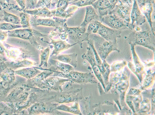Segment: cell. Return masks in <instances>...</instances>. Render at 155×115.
Here are the masks:
<instances>
[{
    "label": "cell",
    "mask_w": 155,
    "mask_h": 115,
    "mask_svg": "<svg viewBox=\"0 0 155 115\" xmlns=\"http://www.w3.org/2000/svg\"><path fill=\"white\" fill-rule=\"evenodd\" d=\"M130 33L125 36V40L131 44L143 46L155 51V34L149 24L145 22L141 26L134 25Z\"/></svg>",
    "instance_id": "obj_1"
},
{
    "label": "cell",
    "mask_w": 155,
    "mask_h": 115,
    "mask_svg": "<svg viewBox=\"0 0 155 115\" xmlns=\"http://www.w3.org/2000/svg\"><path fill=\"white\" fill-rule=\"evenodd\" d=\"M7 32L8 37L17 38L22 40H28L30 42L32 45L40 51L44 49V47L39 43L38 41L48 43L45 40V38L48 37V36L41 33L40 32L31 28L16 29Z\"/></svg>",
    "instance_id": "obj_2"
},
{
    "label": "cell",
    "mask_w": 155,
    "mask_h": 115,
    "mask_svg": "<svg viewBox=\"0 0 155 115\" xmlns=\"http://www.w3.org/2000/svg\"><path fill=\"white\" fill-rule=\"evenodd\" d=\"M122 31L108 27L98 20L91 22L87 28V32L89 36L97 34L106 40L114 43H117V39L121 37Z\"/></svg>",
    "instance_id": "obj_3"
},
{
    "label": "cell",
    "mask_w": 155,
    "mask_h": 115,
    "mask_svg": "<svg viewBox=\"0 0 155 115\" xmlns=\"http://www.w3.org/2000/svg\"><path fill=\"white\" fill-rule=\"evenodd\" d=\"M89 38L92 40L96 51L103 61L106 60L107 58L112 52H120L117 43L108 41L97 34H90Z\"/></svg>",
    "instance_id": "obj_4"
},
{
    "label": "cell",
    "mask_w": 155,
    "mask_h": 115,
    "mask_svg": "<svg viewBox=\"0 0 155 115\" xmlns=\"http://www.w3.org/2000/svg\"><path fill=\"white\" fill-rule=\"evenodd\" d=\"M55 29L58 35L62 32H66L68 35V38L78 44L81 49L83 48V42L87 41L89 36L87 33V28L81 26L69 27L66 23L63 26L55 27Z\"/></svg>",
    "instance_id": "obj_5"
},
{
    "label": "cell",
    "mask_w": 155,
    "mask_h": 115,
    "mask_svg": "<svg viewBox=\"0 0 155 115\" xmlns=\"http://www.w3.org/2000/svg\"><path fill=\"white\" fill-rule=\"evenodd\" d=\"M53 76L65 78L72 83L80 84H97L98 83L95 75L91 73H82L74 70L67 74L58 71H54Z\"/></svg>",
    "instance_id": "obj_6"
},
{
    "label": "cell",
    "mask_w": 155,
    "mask_h": 115,
    "mask_svg": "<svg viewBox=\"0 0 155 115\" xmlns=\"http://www.w3.org/2000/svg\"><path fill=\"white\" fill-rule=\"evenodd\" d=\"M69 81L65 78L51 76L41 82L31 85L27 84L32 87L39 89L57 91L60 92H62L63 87L65 84Z\"/></svg>",
    "instance_id": "obj_7"
},
{
    "label": "cell",
    "mask_w": 155,
    "mask_h": 115,
    "mask_svg": "<svg viewBox=\"0 0 155 115\" xmlns=\"http://www.w3.org/2000/svg\"><path fill=\"white\" fill-rule=\"evenodd\" d=\"M130 72L127 68L125 67L122 71V75L117 82L114 84L110 89L112 94H119L120 103L122 106H125V95L129 85Z\"/></svg>",
    "instance_id": "obj_8"
},
{
    "label": "cell",
    "mask_w": 155,
    "mask_h": 115,
    "mask_svg": "<svg viewBox=\"0 0 155 115\" xmlns=\"http://www.w3.org/2000/svg\"><path fill=\"white\" fill-rule=\"evenodd\" d=\"M58 103L51 102H35L26 109L28 114L40 115L48 113L54 115H61L62 113L56 109Z\"/></svg>",
    "instance_id": "obj_9"
},
{
    "label": "cell",
    "mask_w": 155,
    "mask_h": 115,
    "mask_svg": "<svg viewBox=\"0 0 155 115\" xmlns=\"http://www.w3.org/2000/svg\"><path fill=\"white\" fill-rule=\"evenodd\" d=\"M133 5V0H124V2L121 1L114 7L112 12L123 21L128 29L130 24V14Z\"/></svg>",
    "instance_id": "obj_10"
},
{
    "label": "cell",
    "mask_w": 155,
    "mask_h": 115,
    "mask_svg": "<svg viewBox=\"0 0 155 115\" xmlns=\"http://www.w3.org/2000/svg\"><path fill=\"white\" fill-rule=\"evenodd\" d=\"M130 45L133 56V63L128 61V67L130 70L137 76L141 83L144 77V75L146 74L145 67L135 51L134 45L131 44Z\"/></svg>",
    "instance_id": "obj_11"
},
{
    "label": "cell",
    "mask_w": 155,
    "mask_h": 115,
    "mask_svg": "<svg viewBox=\"0 0 155 115\" xmlns=\"http://www.w3.org/2000/svg\"><path fill=\"white\" fill-rule=\"evenodd\" d=\"M4 45L6 48V57L12 61H20L31 57L30 53L26 49L15 47L5 43Z\"/></svg>",
    "instance_id": "obj_12"
},
{
    "label": "cell",
    "mask_w": 155,
    "mask_h": 115,
    "mask_svg": "<svg viewBox=\"0 0 155 115\" xmlns=\"http://www.w3.org/2000/svg\"><path fill=\"white\" fill-rule=\"evenodd\" d=\"M136 1L141 12L146 17L152 32L155 34V29L153 26L154 22L152 20V14L155 7V0H136Z\"/></svg>",
    "instance_id": "obj_13"
},
{
    "label": "cell",
    "mask_w": 155,
    "mask_h": 115,
    "mask_svg": "<svg viewBox=\"0 0 155 115\" xmlns=\"http://www.w3.org/2000/svg\"><path fill=\"white\" fill-rule=\"evenodd\" d=\"M66 91H62L58 97L56 98V102L59 104L74 102L78 101L79 99H82V89H72L65 90Z\"/></svg>",
    "instance_id": "obj_14"
},
{
    "label": "cell",
    "mask_w": 155,
    "mask_h": 115,
    "mask_svg": "<svg viewBox=\"0 0 155 115\" xmlns=\"http://www.w3.org/2000/svg\"><path fill=\"white\" fill-rule=\"evenodd\" d=\"M87 50L86 53L83 54L81 57L83 59L87 60L91 64V68L92 69L93 72L95 74V76L96 77L97 79L101 83L103 87L105 89V85L102 75H101L99 68L97 65L96 61L95 54H94L92 49L90 46L88 45V47L87 48Z\"/></svg>",
    "instance_id": "obj_15"
},
{
    "label": "cell",
    "mask_w": 155,
    "mask_h": 115,
    "mask_svg": "<svg viewBox=\"0 0 155 115\" xmlns=\"http://www.w3.org/2000/svg\"><path fill=\"white\" fill-rule=\"evenodd\" d=\"M101 17L100 22L101 23L107 25L112 29L122 30L128 29L123 21L112 12Z\"/></svg>",
    "instance_id": "obj_16"
},
{
    "label": "cell",
    "mask_w": 155,
    "mask_h": 115,
    "mask_svg": "<svg viewBox=\"0 0 155 115\" xmlns=\"http://www.w3.org/2000/svg\"><path fill=\"white\" fill-rule=\"evenodd\" d=\"M130 24L129 28L130 30H131L134 25L140 26L146 22V18L141 12L136 0H133V5L130 14Z\"/></svg>",
    "instance_id": "obj_17"
},
{
    "label": "cell",
    "mask_w": 155,
    "mask_h": 115,
    "mask_svg": "<svg viewBox=\"0 0 155 115\" xmlns=\"http://www.w3.org/2000/svg\"><path fill=\"white\" fill-rule=\"evenodd\" d=\"M30 87L26 82H18L17 85L10 91L2 101L12 103L21 94Z\"/></svg>",
    "instance_id": "obj_18"
},
{
    "label": "cell",
    "mask_w": 155,
    "mask_h": 115,
    "mask_svg": "<svg viewBox=\"0 0 155 115\" xmlns=\"http://www.w3.org/2000/svg\"><path fill=\"white\" fill-rule=\"evenodd\" d=\"M51 42L49 43L51 48H53V51L51 54L50 57H56L63 51L71 48L73 46L77 44H70L67 43L64 40H54L53 39H50Z\"/></svg>",
    "instance_id": "obj_19"
},
{
    "label": "cell",
    "mask_w": 155,
    "mask_h": 115,
    "mask_svg": "<svg viewBox=\"0 0 155 115\" xmlns=\"http://www.w3.org/2000/svg\"><path fill=\"white\" fill-rule=\"evenodd\" d=\"M5 61L0 62V79L5 83L13 84L15 80V70L7 66Z\"/></svg>",
    "instance_id": "obj_20"
},
{
    "label": "cell",
    "mask_w": 155,
    "mask_h": 115,
    "mask_svg": "<svg viewBox=\"0 0 155 115\" xmlns=\"http://www.w3.org/2000/svg\"><path fill=\"white\" fill-rule=\"evenodd\" d=\"M91 5L101 17L111 13L114 8L108 0H96Z\"/></svg>",
    "instance_id": "obj_21"
},
{
    "label": "cell",
    "mask_w": 155,
    "mask_h": 115,
    "mask_svg": "<svg viewBox=\"0 0 155 115\" xmlns=\"http://www.w3.org/2000/svg\"><path fill=\"white\" fill-rule=\"evenodd\" d=\"M48 64L49 65V68L48 69L53 71V72L54 71H58L64 74H67L74 70V67L70 64L51 59L49 60Z\"/></svg>",
    "instance_id": "obj_22"
},
{
    "label": "cell",
    "mask_w": 155,
    "mask_h": 115,
    "mask_svg": "<svg viewBox=\"0 0 155 115\" xmlns=\"http://www.w3.org/2000/svg\"><path fill=\"white\" fill-rule=\"evenodd\" d=\"M86 14L84 21L80 25L81 26L87 28L88 25L96 20L100 21L101 17L92 5H89L86 8Z\"/></svg>",
    "instance_id": "obj_23"
},
{
    "label": "cell",
    "mask_w": 155,
    "mask_h": 115,
    "mask_svg": "<svg viewBox=\"0 0 155 115\" xmlns=\"http://www.w3.org/2000/svg\"><path fill=\"white\" fill-rule=\"evenodd\" d=\"M37 18L33 16H31L30 23L31 26H49V27H56L60 26L53 18Z\"/></svg>",
    "instance_id": "obj_24"
},
{
    "label": "cell",
    "mask_w": 155,
    "mask_h": 115,
    "mask_svg": "<svg viewBox=\"0 0 155 115\" xmlns=\"http://www.w3.org/2000/svg\"><path fill=\"white\" fill-rule=\"evenodd\" d=\"M78 9V7L76 5H70L68 9L65 10H62L56 8L51 11L53 17H57L67 19L71 17Z\"/></svg>",
    "instance_id": "obj_25"
},
{
    "label": "cell",
    "mask_w": 155,
    "mask_h": 115,
    "mask_svg": "<svg viewBox=\"0 0 155 115\" xmlns=\"http://www.w3.org/2000/svg\"><path fill=\"white\" fill-rule=\"evenodd\" d=\"M41 72L39 69L32 67H26L21 69L15 70V75L23 77L27 80L33 78Z\"/></svg>",
    "instance_id": "obj_26"
},
{
    "label": "cell",
    "mask_w": 155,
    "mask_h": 115,
    "mask_svg": "<svg viewBox=\"0 0 155 115\" xmlns=\"http://www.w3.org/2000/svg\"><path fill=\"white\" fill-rule=\"evenodd\" d=\"M5 64L7 66L12 69L14 70L21 68H26L36 65V63L34 61L29 60L25 59L18 61H5Z\"/></svg>",
    "instance_id": "obj_27"
},
{
    "label": "cell",
    "mask_w": 155,
    "mask_h": 115,
    "mask_svg": "<svg viewBox=\"0 0 155 115\" xmlns=\"http://www.w3.org/2000/svg\"><path fill=\"white\" fill-rule=\"evenodd\" d=\"M142 101V96L140 95L134 96L127 95L126 103L134 113H138L140 109L141 102Z\"/></svg>",
    "instance_id": "obj_28"
},
{
    "label": "cell",
    "mask_w": 155,
    "mask_h": 115,
    "mask_svg": "<svg viewBox=\"0 0 155 115\" xmlns=\"http://www.w3.org/2000/svg\"><path fill=\"white\" fill-rule=\"evenodd\" d=\"M77 53L72 54H62L55 57V59L61 62L67 64L72 66L74 68H77L78 65Z\"/></svg>",
    "instance_id": "obj_29"
},
{
    "label": "cell",
    "mask_w": 155,
    "mask_h": 115,
    "mask_svg": "<svg viewBox=\"0 0 155 115\" xmlns=\"http://www.w3.org/2000/svg\"><path fill=\"white\" fill-rule=\"evenodd\" d=\"M23 11L35 17L51 18L53 17L51 11L46 8H36L31 10H25Z\"/></svg>",
    "instance_id": "obj_30"
},
{
    "label": "cell",
    "mask_w": 155,
    "mask_h": 115,
    "mask_svg": "<svg viewBox=\"0 0 155 115\" xmlns=\"http://www.w3.org/2000/svg\"><path fill=\"white\" fill-rule=\"evenodd\" d=\"M56 109L59 111H62L74 114L83 115L80 111L78 101L74 102V104L70 106H67L64 104H61L58 105L56 107Z\"/></svg>",
    "instance_id": "obj_31"
},
{
    "label": "cell",
    "mask_w": 155,
    "mask_h": 115,
    "mask_svg": "<svg viewBox=\"0 0 155 115\" xmlns=\"http://www.w3.org/2000/svg\"><path fill=\"white\" fill-rule=\"evenodd\" d=\"M155 81V71H152L151 69L148 70L147 74L143 77L140 89L142 91L146 90L153 85Z\"/></svg>",
    "instance_id": "obj_32"
},
{
    "label": "cell",
    "mask_w": 155,
    "mask_h": 115,
    "mask_svg": "<svg viewBox=\"0 0 155 115\" xmlns=\"http://www.w3.org/2000/svg\"><path fill=\"white\" fill-rule=\"evenodd\" d=\"M39 70H45L43 72H41L39 73V74L37 75L36 76L34 77L32 79L28 80L27 81L28 82H32V83H28L29 85L31 84H33L34 83H37L44 80L49 77V76H51L54 73V72L53 71L51 70L48 69H43L41 68H39Z\"/></svg>",
    "instance_id": "obj_33"
},
{
    "label": "cell",
    "mask_w": 155,
    "mask_h": 115,
    "mask_svg": "<svg viewBox=\"0 0 155 115\" xmlns=\"http://www.w3.org/2000/svg\"><path fill=\"white\" fill-rule=\"evenodd\" d=\"M51 49L50 46L43 49L41 51L40 54V64L39 66V68L43 69L47 68L48 66V62L50 57V50Z\"/></svg>",
    "instance_id": "obj_34"
},
{
    "label": "cell",
    "mask_w": 155,
    "mask_h": 115,
    "mask_svg": "<svg viewBox=\"0 0 155 115\" xmlns=\"http://www.w3.org/2000/svg\"><path fill=\"white\" fill-rule=\"evenodd\" d=\"M3 20L8 23L20 25V19L19 16L10 13L4 10Z\"/></svg>",
    "instance_id": "obj_35"
},
{
    "label": "cell",
    "mask_w": 155,
    "mask_h": 115,
    "mask_svg": "<svg viewBox=\"0 0 155 115\" xmlns=\"http://www.w3.org/2000/svg\"><path fill=\"white\" fill-rule=\"evenodd\" d=\"M58 0H39L36 8H46L50 10L56 9Z\"/></svg>",
    "instance_id": "obj_36"
},
{
    "label": "cell",
    "mask_w": 155,
    "mask_h": 115,
    "mask_svg": "<svg viewBox=\"0 0 155 115\" xmlns=\"http://www.w3.org/2000/svg\"><path fill=\"white\" fill-rule=\"evenodd\" d=\"M19 17L20 19V25L23 29L31 28L30 20L31 15L29 14L22 11L19 13Z\"/></svg>",
    "instance_id": "obj_37"
},
{
    "label": "cell",
    "mask_w": 155,
    "mask_h": 115,
    "mask_svg": "<svg viewBox=\"0 0 155 115\" xmlns=\"http://www.w3.org/2000/svg\"><path fill=\"white\" fill-rule=\"evenodd\" d=\"M127 65V62L125 60L117 61L110 66L111 72H119L123 70Z\"/></svg>",
    "instance_id": "obj_38"
},
{
    "label": "cell",
    "mask_w": 155,
    "mask_h": 115,
    "mask_svg": "<svg viewBox=\"0 0 155 115\" xmlns=\"http://www.w3.org/2000/svg\"><path fill=\"white\" fill-rule=\"evenodd\" d=\"M151 106L150 101L148 99H145L141 102L140 109L137 113L143 114L148 113L150 111Z\"/></svg>",
    "instance_id": "obj_39"
},
{
    "label": "cell",
    "mask_w": 155,
    "mask_h": 115,
    "mask_svg": "<svg viewBox=\"0 0 155 115\" xmlns=\"http://www.w3.org/2000/svg\"><path fill=\"white\" fill-rule=\"evenodd\" d=\"M21 28H22V26L20 25L14 24L8 22L0 23V30L9 31Z\"/></svg>",
    "instance_id": "obj_40"
},
{
    "label": "cell",
    "mask_w": 155,
    "mask_h": 115,
    "mask_svg": "<svg viewBox=\"0 0 155 115\" xmlns=\"http://www.w3.org/2000/svg\"><path fill=\"white\" fill-rule=\"evenodd\" d=\"M70 5V0H58L56 5V9L65 10Z\"/></svg>",
    "instance_id": "obj_41"
},
{
    "label": "cell",
    "mask_w": 155,
    "mask_h": 115,
    "mask_svg": "<svg viewBox=\"0 0 155 115\" xmlns=\"http://www.w3.org/2000/svg\"><path fill=\"white\" fill-rule=\"evenodd\" d=\"M39 0H26V10H31L36 8Z\"/></svg>",
    "instance_id": "obj_42"
},
{
    "label": "cell",
    "mask_w": 155,
    "mask_h": 115,
    "mask_svg": "<svg viewBox=\"0 0 155 115\" xmlns=\"http://www.w3.org/2000/svg\"><path fill=\"white\" fill-rule=\"evenodd\" d=\"M8 37V33L7 31L0 30V41L4 42L6 41Z\"/></svg>",
    "instance_id": "obj_43"
},
{
    "label": "cell",
    "mask_w": 155,
    "mask_h": 115,
    "mask_svg": "<svg viewBox=\"0 0 155 115\" xmlns=\"http://www.w3.org/2000/svg\"><path fill=\"white\" fill-rule=\"evenodd\" d=\"M23 11L26 10V0H15Z\"/></svg>",
    "instance_id": "obj_44"
},
{
    "label": "cell",
    "mask_w": 155,
    "mask_h": 115,
    "mask_svg": "<svg viewBox=\"0 0 155 115\" xmlns=\"http://www.w3.org/2000/svg\"><path fill=\"white\" fill-rule=\"evenodd\" d=\"M5 51H6V48L5 45L2 44L0 41V55L4 57H5Z\"/></svg>",
    "instance_id": "obj_45"
},
{
    "label": "cell",
    "mask_w": 155,
    "mask_h": 115,
    "mask_svg": "<svg viewBox=\"0 0 155 115\" xmlns=\"http://www.w3.org/2000/svg\"><path fill=\"white\" fill-rule=\"evenodd\" d=\"M58 36L61 40L65 41L68 38V35L66 32H63L60 33L58 34Z\"/></svg>",
    "instance_id": "obj_46"
},
{
    "label": "cell",
    "mask_w": 155,
    "mask_h": 115,
    "mask_svg": "<svg viewBox=\"0 0 155 115\" xmlns=\"http://www.w3.org/2000/svg\"><path fill=\"white\" fill-rule=\"evenodd\" d=\"M110 3L113 6L115 7L121 1V0H108Z\"/></svg>",
    "instance_id": "obj_47"
},
{
    "label": "cell",
    "mask_w": 155,
    "mask_h": 115,
    "mask_svg": "<svg viewBox=\"0 0 155 115\" xmlns=\"http://www.w3.org/2000/svg\"><path fill=\"white\" fill-rule=\"evenodd\" d=\"M3 10L2 9L1 6H0V23L2 20H3Z\"/></svg>",
    "instance_id": "obj_48"
},
{
    "label": "cell",
    "mask_w": 155,
    "mask_h": 115,
    "mask_svg": "<svg viewBox=\"0 0 155 115\" xmlns=\"http://www.w3.org/2000/svg\"><path fill=\"white\" fill-rule=\"evenodd\" d=\"M80 1V0H74V1H72V2H76V1Z\"/></svg>",
    "instance_id": "obj_49"
},
{
    "label": "cell",
    "mask_w": 155,
    "mask_h": 115,
    "mask_svg": "<svg viewBox=\"0 0 155 115\" xmlns=\"http://www.w3.org/2000/svg\"><path fill=\"white\" fill-rule=\"evenodd\" d=\"M6 0H0V1H1L2 2H5Z\"/></svg>",
    "instance_id": "obj_50"
},
{
    "label": "cell",
    "mask_w": 155,
    "mask_h": 115,
    "mask_svg": "<svg viewBox=\"0 0 155 115\" xmlns=\"http://www.w3.org/2000/svg\"><path fill=\"white\" fill-rule=\"evenodd\" d=\"M2 2H1V1H0V6H1V5H2Z\"/></svg>",
    "instance_id": "obj_51"
},
{
    "label": "cell",
    "mask_w": 155,
    "mask_h": 115,
    "mask_svg": "<svg viewBox=\"0 0 155 115\" xmlns=\"http://www.w3.org/2000/svg\"><path fill=\"white\" fill-rule=\"evenodd\" d=\"M0 80H1V79H0Z\"/></svg>",
    "instance_id": "obj_52"
}]
</instances>
